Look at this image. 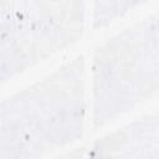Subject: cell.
<instances>
[{"mask_svg":"<svg viewBox=\"0 0 159 159\" xmlns=\"http://www.w3.org/2000/svg\"><path fill=\"white\" fill-rule=\"evenodd\" d=\"M88 129L84 53L0 98V158L62 157Z\"/></svg>","mask_w":159,"mask_h":159,"instance_id":"cell-1","label":"cell"},{"mask_svg":"<svg viewBox=\"0 0 159 159\" xmlns=\"http://www.w3.org/2000/svg\"><path fill=\"white\" fill-rule=\"evenodd\" d=\"M89 129L102 130L159 94V16L148 14L101 41L87 58Z\"/></svg>","mask_w":159,"mask_h":159,"instance_id":"cell-2","label":"cell"},{"mask_svg":"<svg viewBox=\"0 0 159 159\" xmlns=\"http://www.w3.org/2000/svg\"><path fill=\"white\" fill-rule=\"evenodd\" d=\"M88 0H0V88L76 46Z\"/></svg>","mask_w":159,"mask_h":159,"instance_id":"cell-3","label":"cell"},{"mask_svg":"<svg viewBox=\"0 0 159 159\" xmlns=\"http://www.w3.org/2000/svg\"><path fill=\"white\" fill-rule=\"evenodd\" d=\"M72 150L66 157L159 159L158 109L144 112Z\"/></svg>","mask_w":159,"mask_h":159,"instance_id":"cell-4","label":"cell"},{"mask_svg":"<svg viewBox=\"0 0 159 159\" xmlns=\"http://www.w3.org/2000/svg\"><path fill=\"white\" fill-rule=\"evenodd\" d=\"M155 0H88L89 30L98 31L127 19Z\"/></svg>","mask_w":159,"mask_h":159,"instance_id":"cell-5","label":"cell"}]
</instances>
